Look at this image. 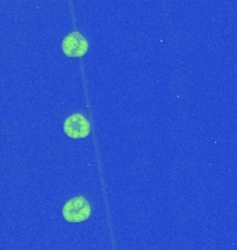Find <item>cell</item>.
Masks as SVG:
<instances>
[{"label":"cell","mask_w":237,"mask_h":250,"mask_svg":"<svg viewBox=\"0 0 237 250\" xmlns=\"http://www.w3.org/2000/svg\"><path fill=\"white\" fill-rule=\"evenodd\" d=\"M90 213H92L90 205L88 200L82 196L72 197L64 205V208H62V217L70 223L86 221L90 217Z\"/></svg>","instance_id":"obj_1"},{"label":"cell","mask_w":237,"mask_h":250,"mask_svg":"<svg viewBox=\"0 0 237 250\" xmlns=\"http://www.w3.org/2000/svg\"><path fill=\"white\" fill-rule=\"evenodd\" d=\"M64 132L72 139H82L90 134V123L82 114H72L64 123Z\"/></svg>","instance_id":"obj_2"},{"label":"cell","mask_w":237,"mask_h":250,"mask_svg":"<svg viewBox=\"0 0 237 250\" xmlns=\"http://www.w3.org/2000/svg\"><path fill=\"white\" fill-rule=\"evenodd\" d=\"M62 52L68 57H80L88 52V41L79 32H71L62 41Z\"/></svg>","instance_id":"obj_3"}]
</instances>
